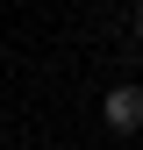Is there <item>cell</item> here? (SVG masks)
Masks as SVG:
<instances>
[{"mask_svg": "<svg viewBox=\"0 0 143 150\" xmlns=\"http://www.w3.org/2000/svg\"><path fill=\"white\" fill-rule=\"evenodd\" d=\"M100 122L115 129V136H136V129H143V86H107Z\"/></svg>", "mask_w": 143, "mask_h": 150, "instance_id": "1", "label": "cell"}, {"mask_svg": "<svg viewBox=\"0 0 143 150\" xmlns=\"http://www.w3.org/2000/svg\"><path fill=\"white\" fill-rule=\"evenodd\" d=\"M129 36H136V43H143V7H136V14H129Z\"/></svg>", "mask_w": 143, "mask_h": 150, "instance_id": "2", "label": "cell"}]
</instances>
